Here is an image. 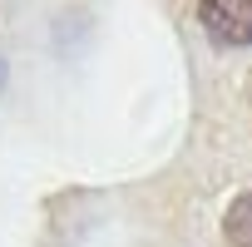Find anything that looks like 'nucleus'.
<instances>
[{
  "mask_svg": "<svg viewBox=\"0 0 252 247\" xmlns=\"http://www.w3.org/2000/svg\"><path fill=\"white\" fill-rule=\"evenodd\" d=\"M222 232H227V247H252V193H237L227 203Z\"/></svg>",
  "mask_w": 252,
  "mask_h": 247,
  "instance_id": "2",
  "label": "nucleus"
},
{
  "mask_svg": "<svg viewBox=\"0 0 252 247\" xmlns=\"http://www.w3.org/2000/svg\"><path fill=\"white\" fill-rule=\"evenodd\" d=\"M198 20L227 50L252 45V0H198Z\"/></svg>",
  "mask_w": 252,
  "mask_h": 247,
  "instance_id": "1",
  "label": "nucleus"
}]
</instances>
